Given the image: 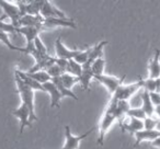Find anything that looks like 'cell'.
<instances>
[{"instance_id":"obj_14","label":"cell","mask_w":160,"mask_h":149,"mask_svg":"<svg viewBox=\"0 0 160 149\" xmlns=\"http://www.w3.org/2000/svg\"><path fill=\"white\" fill-rule=\"evenodd\" d=\"M43 87L45 89V92L49 93V96H51V107H59V102L64 97L58 91L56 86L52 81H48V82L44 83Z\"/></svg>"},{"instance_id":"obj_35","label":"cell","mask_w":160,"mask_h":149,"mask_svg":"<svg viewBox=\"0 0 160 149\" xmlns=\"http://www.w3.org/2000/svg\"><path fill=\"white\" fill-rule=\"evenodd\" d=\"M155 82H156V91L155 92L160 93V77L157 79H155Z\"/></svg>"},{"instance_id":"obj_7","label":"cell","mask_w":160,"mask_h":149,"mask_svg":"<svg viewBox=\"0 0 160 149\" xmlns=\"http://www.w3.org/2000/svg\"><path fill=\"white\" fill-rule=\"evenodd\" d=\"M41 16L43 17V19H67L66 14L48 0H43Z\"/></svg>"},{"instance_id":"obj_16","label":"cell","mask_w":160,"mask_h":149,"mask_svg":"<svg viewBox=\"0 0 160 149\" xmlns=\"http://www.w3.org/2000/svg\"><path fill=\"white\" fill-rule=\"evenodd\" d=\"M109 44L108 41H102V42L98 43L94 46L90 47V54H89V59H88L87 64L83 65V67H91L92 62L96 59L100 57H103V49H104L105 45Z\"/></svg>"},{"instance_id":"obj_10","label":"cell","mask_w":160,"mask_h":149,"mask_svg":"<svg viewBox=\"0 0 160 149\" xmlns=\"http://www.w3.org/2000/svg\"><path fill=\"white\" fill-rule=\"evenodd\" d=\"M120 126L122 128V132H127V133L135 135L136 133L144 129V122L142 120L133 117H125L122 123H120Z\"/></svg>"},{"instance_id":"obj_30","label":"cell","mask_w":160,"mask_h":149,"mask_svg":"<svg viewBox=\"0 0 160 149\" xmlns=\"http://www.w3.org/2000/svg\"><path fill=\"white\" fill-rule=\"evenodd\" d=\"M89 54H90V48L86 49V51H80L79 54L75 57V60L80 65H85L87 64L88 59H89Z\"/></svg>"},{"instance_id":"obj_4","label":"cell","mask_w":160,"mask_h":149,"mask_svg":"<svg viewBox=\"0 0 160 149\" xmlns=\"http://www.w3.org/2000/svg\"><path fill=\"white\" fill-rule=\"evenodd\" d=\"M0 8L3 10V13H5V16H2L0 19L3 20L5 18H9L10 23L19 29V21L21 19V11L18 6V2L0 0Z\"/></svg>"},{"instance_id":"obj_11","label":"cell","mask_w":160,"mask_h":149,"mask_svg":"<svg viewBox=\"0 0 160 149\" xmlns=\"http://www.w3.org/2000/svg\"><path fill=\"white\" fill-rule=\"evenodd\" d=\"M135 137V142H134V147H138L142 142H152L158 137H160V132L157 129H152V131H148V129H142V131L138 132L134 135Z\"/></svg>"},{"instance_id":"obj_12","label":"cell","mask_w":160,"mask_h":149,"mask_svg":"<svg viewBox=\"0 0 160 149\" xmlns=\"http://www.w3.org/2000/svg\"><path fill=\"white\" fill-rule=\"evenodd\" d=\"M36 27L40 29L41 31L44 30V19L42 16H27L22 17L19 21V27Z\"/></svg>"},{"instance_id":"obj_20","label":"cell","mask_w":160,"mask_h":149,"mask_svg":"<svg viewBox=\"0 0 160 149\" xmlns=\"http://www.w3.org/2000/svg\"><path fill=\"white\" fill-rule=\"evenodd\" d=\"M94 78V75L91 70V67H83L82 66V73H81V76L79 77V83L81 86L83 90L86 91H89L90 88V82L93 80Z\"/></svg>"},{"instance_id":"obj_5","label":"cell","mask_w":160,"mask_h":149,"mask_svg":"<svg viewBox=\"0 0 160 149\" xmlns=\"http://www.w3.org/2000/svg\"><path fill=\"white\" fill-rule=\"evenodd\" d=\"M94 80H97L99 83H101L102 86H104L107 88V90L109 91V93L111 96H113L116 92V90L123 85L125 80V76H123L122 78H116L114 76H110V75H100V76H94Z\"/></svg>"},{"instance_id":"obj_19","label":"cell","mask_w":160,"mask_h":149,"mask_svg":"<svg viewBox=\"0 0 160 149\" xmlns=\"http://www.w3.org/2000/svg\"><path fill=\"white\" fill-rule=\"evenodd\" d=\"M142 98V109L145 112L147 117H151V116H155V107H153L152 102L150 100V94L149 92L142 90V93L140 96Z\"/></svg>"},{"instance_id":"obj_22","label":"cell","mask_w":160,"mask_h":149,"mask_svg":"<svg viewBox=\"0 0 160 149\" xmlns=\"http://www.w3.org/2000/svg\"><path fill=\"white\" fill-rule=\"evenodd\" d=\"M28 76L31 77L32 79H34L35 81H38L41 85H44V83L48 82L52 80V78L49 77V75L47 73V71L45 70H40V71H35V72H29V71H25Z\"/></svg>"},{"instance_id":"obj_21","label":"cell","mask_w":160,"mask_h":149,"mask_svg":"<svg viewBox=\"0 0 160 149\" xmlns=\"http://www.w3.org/2000/svg\"><path fill=\"white\" fill-rule=\"evenodd\" d=\"M51 81L56 86V88L58 89V91L62 93V96L64 97V98H65V97H68V98H71V99H73V100H76V101L78 100V97L76 96V94L73 93L71 90L67 89V88L62 85V80H60V77H58V78H53Z\"/></svg>"},{"instance_id":"obj_33","label":"cell","mask_w":160,"mask_h":149,"mask_svg":"<svg viewBox=\"0 0 160 149\" xmlns=\"http://www.w3.org/2000/svg\"><path fill=\"white\" fill-rule=\"evenodd\" d=\"M34 47H35V49L38 53L43 54V55H48L46 46H45V44L43 43V41L40 38V36H38V37L35 38V41H34Z\"/></svg>"},{"instance_id":"obj_24","label":"cell","mask_w":160,"mask_h":149,"mask_svg":"<svg viewBox=\"0 0 160 149\" xmlns=\"http://www.w3.org/2000/svg\"><path fill=\"white\" fill-rule=\"evenodd\" d=\"M60 80H62V85H64L67 89L71 90V88H72L76 83H79V77H76V76H73V75L65 72L60 76Z\"/></svg>"},{"instance_id":"obj_25","label":"cell","mask_w":160,"mask_h":149,"mask_svg":"<svg viewBox=\"0 0 160 149\" xmlns=\"http://www.w3.org/2000/svg\"><path fill=\"white\" fill-rule=\"evenodd\" d=\"M104 67H105V59L103 57H100L92 62L91 70L94 76H100V75H103Z\"/></svg>"},{"instance_id":"obj_13","label":"cell","mask_w":160,"mask_h":149,"mask_svg":"<svg viewBox=\"0 0 160 149\" xmlns=\"http://www.w3.org/2000/svg\"><path fill=\"white\" fill-rule=\"evenodd\" d=\"M160 77V49L156 48L155 54L148 64V78L157 79Z\"/></svg>"},{"instance_id":"obj_23","label":"cell","mask_w":160,"mask_h":149,"mask_svg":"<svg viewBox=\"0 0 160 149\" xmlns=\"http://www.w3.org/2000/svg\"><path fill=\"white\" fill-rule=\"evenodd\" d=\"M66 72L73 75L76 77H80L81 73H82V65L78 64L75 59L68 60V66H67Z\"/></svg>"},{"instance_id":"obj_6","label":"cell","mask_w":160,"mask_h":149,"mask_svg":"<svg viewBox=\"0 0 160 149\" xmlns=\"http://www.w3.org/2000/svg\"><path fill=\"white\" fill-rule=\"evenodd\" d=\"M92 132H93V128L89 129L87 133L82 134V135L75 136L71 133L70 127L67 125V126H65V142L64 146L60 149H78L80 146V142H82L86 137H88V135H90Z\"/></svg>"},{"instance_id":"obj_17","label":"cell","mask_w":160,"mask_h":149,"mask_svg":"<svg viewBox=\"0 0 160 149\" xmlns=\"http://www.w3.org/2000/svg\"><path fill=\"white\" fill-rule=\"evenodd\" d=\"M41 33L40 29L36 27H19V34H22L27 40V47L33 46L34 41L38 36V34Z\"/></svg>"},{"instance_id":"obj_8","label":"cell","mask_w":160,"mask_h":149,"mask_svg":"<svg viewBox=\"0 0 160 149\" xmlns=\"http://www.w3.org/2000/svg\"><path fill=\"white\" fill-rule=\"evenodd\" d=\"M12 114L20 121V134L23 133L25 127L31 126V114H30L29 109L24 103H21V105L18 109L13 110Z\"/></svg>"},{"instance_id":"obj_18","label":"cell","mask_w":160,"mask_h":149,"mask_svg":"<svg viewBox=\"0 0 160 149\" xmlns=\"http://www.w3.org/2000/svg\"><path fill=\"white\" fill-rule=\"evenodd\" d=\"M14 73H16L17 76H19V78H20L28 87L31 88L33 91H44L45 92V89H44V87H43V85H41L38 81L32 79L31 77H29L24 71H21V70H19V69H17V70L14 71Z\"/></svg>"},{"instance_id":"obj_2","label":"cell","mask_w":160,"mask_h":149,"mask_svg":"<svg viewBox=\"0 0 160 149\" xmlns=\"http://www.w3.org/2000/svg\"><path fill=\"white\" fill-rule=\"evenodd\" d=\"M16 83H17V90H18L19 94H20L22 103H24L27 105L30 111V114H31V123H32L33 121L38 120V117L35 115V111H34V91L31 88L28 87L17 75H16Z\"/></svg>"},{"instance_id":"obj_36","label":"cell","mask_w":160,"mask_h":149,"mask_svg":"<svg viewBox=\"0 0 160 149\" xmlns=\"http://www.w3.org/2000/svg\"><path fill=\"white\" fill-rule=\"evenodd\" d=\"M155 115L158 120H160V105L159 107H155Z\"/></svg>"},{"instance_id":"obj_3","label":"cell","mask_w":160,"mask_h":149,"mask_svg":"<svg viewBox=\"0 0 160 149\" xmlns=\"http://www.w3.org/2000/svg\"><path fill=\"white\" fill-rule=\"evenodd\" d=\"M139 89H142V77H139V79L134 83H129V85H124V83H123V85L116 90L115 93L112 96V98H114L118 101H128L134 94L139 91Z\"/></svg>"},{"instance_id":"obj_32","label":"cell","mask_w":160,"mask_h":149,"mask_svg":"<svg viewBox=\"0 0 160 149\" xmlns=\"http://www.w3.org/2000/svg\"><path fill=\"white\" fill-rule=\"evenodd\" d=\"M142 90L149 92V93H151V92H155L156 91L155 79H150V78L142 79Z\"/></svg>"},{"instance_id":"obj_15","label":"cell","mask_w":160,"mask_h":149,"mask_svg":"<svg viewBox=\"0 0 160 149\" xmlns=\"http://www.w3.org/2000/svg\"><path fill=\"white\" fill-rule=\"evenodd\" d=\"M71 27L77 29L75 22L71 19H44V30L52 29V27Z\"/></svg>"},{"instance_id":"obj_29","label":"cell","mask_w":160,"mask_h":149,"mask_svg":"<svg viewBox=\"0 0 160 149\" xmlns=\"http://www.w3.org/2000/svg\"><path fill=\"white\" fill-rule=\"evenodd\" d=\"M0 31H3L6 33H17L19 34V29L16 27L13 24L11 23H7V22H3L1 19H0Z\"/></svg>"},{"instance_id":"obj_1","label":"cell","mask_w":160,"mask_h":149,"mask_svg":"<svg viewBox=\"0 0 160 149\" xmlns=\"http://www.w3.org/2000/svg\"><path fill=\"white\" fill-rule=\"evenodd\" d=\"M118 100H115L114 98L111 97L109 104H108L107 109H105L104 113H103L102 117H101L100 124H99V138H98V144L100 146H102L104 142V136L105 134L109 132V129L111 128V126L113 125V123L115 121H118L115 114V107Z\"/></svg>"},{"instance_id":"obj_27","label":"cell","mask_w":160,"mask_h":149,"mask_svg":"<svg viewBox=\"0 0 160 149\" xmlns=\"http://www.w3.org/2000/svg\"><path fill=\"white\" fill-rule=\"evenodd\" d=\"M127 117H133V118H137V120H142L144 121L147 117L145 112L142 111V107H134V109H129V111L127 112Z\"/></svg>"},{"instance_id":"obj_28","label":"cell","mask_w":160,"mask_h":149,"mask_svg":"<svg viewBox=\"0 0 160 149\" xmlns=\"http://www.w3.org/2000/svg\"><path fill=\"white\" fill-rule=\"evenodd\" d=\"M142 122H144V129L152 131V129L157 128V125H158V123H159V120H158L156 116H151V117H146Z\"/></svg>"},{"instance_id":"obj_34","label":"cell","mask_w":160,"mask_h":149,"mask_svg":"<svg viewBox=\"0 0 160 149\" xmlns=\"http://www.w3.org/2000/svg\"><path fill=\"white\" fill-rule=\"evenodd\" d=\"M150 94V100L151 102H152L153 107H159L160 105V93H158V92H151Z\"/></svg>"},{"instance_id":"obj_31","label":"cell","mask_w":160,"mask_h":149,"mask_svg":"<svg viewBox=\"0 0 160 149\" xmlns=\"http://www.w3.org/2000/svg\"><path fill=\"white\" fill-rule=\"evenodd\" d=\"M46 71H47V73H48L49 77H51L52 79H53V78H58V77L62 76V73H65L64 70H62L59 66H57L56 64H54L53 66L49 67Z\"/></svg>"},{"instance_id":"obj_9","label":"cell","mask_w":160,"mask_h":149,"mask_svg":"<svg viewBox=\"0 0 160 149\" xmlns=\"http://www.w3.org/2000/svg\"><path fill=\"white\" fill-rule=\"evenodd\" d=\"M55 49H56V57L62 58V59L70 60L75 59L76 56L79 54L80 49H70L66 47L62 42V38L58 37L55 42Z\"/></svg>"},{"instance_id":"obj_26","label":"cell","mask_w":160,"mask_h":149,"mask_svg":"<svg viewBox=\"0 0 160 149\" xmlns=\"http://www.w3.org/2000/svg\"><path fill=\"white\" fill-rule=\"evenodd\" d=\"M0 42L5 44L6 46L8 47L9 49L11 51H17V52H21V53H25V49L24 48H21V47H18L16 45H13L9 40V36H8V33L3 31H0Z\"/></svg>"}]
</instances>
